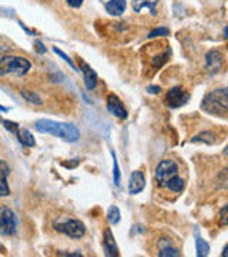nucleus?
Instances as JSON below:
<instances>
[{"mask_svg":"<svg viewBox=\"0 0 228 257\" xmlns=\"http://www.w3.org/2000/svg\"><path fill=\"white\" fill-rule=\"evenodd\" d=\"M36 47H37V50H39L40 53H46V47L43 46V43H42V42H39V40H37Z\"/></svg>","mask_w":228,"mask_h":257,"instance_id":"c756f323","label":"nucleus"},{"mask_svg":"<svg viewBox=\"0 0 228 257\" xmlns=\"http://www.w3.org/2000/svg\"><path fill=\"white\" fill-rule=\"evenodd\" d=\"M3 126H5V128H8L9 132H12V133H18L19 132V124L18 123H15V121H10V120H3Z\"/></svg>","mask_w":228,"mask_h":257,"instance_id":"bb28decb","label":"nucleus"},{"mask_svg":"<svg viewBox=\"0 0 228 257\" xmlns=\"http://www.w3.org/2000/svg\"><path fill=\"white\" fill-rule=\"evenodd\" d=\"M121 219V213L117 206H111L107 211V220L110 224H117Z\"/></svg>","mask_w":228,"mask_h":257,"instance_id":"412c9836","label":"nucleus"},{"mask_svg":"<svg viewBox=\"0 0 228 257\" xmlns=\"http://www.w3.org/2000/svg\"><path fill=\"white\" fill-rule=\"evenodd\" d=\"M147 92L157 94V93L161 92V89H160V86H148V87H147Z\"/></svg>","mask_w":228,"mask_h":257,"instance_id":"c85d7f7f","label":"nucleus"},{"mask_svg":"<svg viewBox=\"0 0 228 257\" xmlns=\"http://www.w3.org/2000/svg\"><path fill=\"white\" fill-rule=\"evenodd\" d=\"M111 156H113V179H114V184L117 187H120V184H121V173H120L119 162H117V157H116L114 150H111Z\"/></svg>","mask_w":228,"mask_h":257,"instance_id":"aec40b11","label":"nucleus"},{"mask_svg":"<svg viewBox=\"0 0 228 257\" xmlns=\"http://www.w3.org/2000/svg\"><path fill=\"white\" fill-rule=\"evenodd\" d=\"M195 248H197V256L198 257L208 256L210 246H208V243H207L205 240L201 239L198 236H197V239H195Z\"/></svg>","mask_w":228,"mask_h":257,"instance_id":"a211bd4d","label":"nucleus"},{"mask_svg":"<svg viewBox=\"0 0 228 257\" xmlns=\"http://www.w3.org/2000/svg\"><path fill=\"white\" fill-rule=\"evenodd\" d=\"M192 143H205V145H214L217 142V136L212 132H202L200 135H197L195 138H192Z\"/></svg>","mask_w":228,"mask_h":257,"instance_id":"f3484780","label":"nucleus"},{"mask_svg":"<svg viewBox=\"0 0 228 257\" xmlns=\"http://www.w3.org/2000/svg\"><path fill=\"white\" fill-rule=\"evenodd\" d=\"M190 99V94L185 92L182 87L177 86V87H173L170 89L167 94H165V103L168 107L171 109H177V107H181L182 104H185Z\"/></svg>","mask_w":228,"mask_h":257,"instance_id":"0eeeda50","label":"nucleus"},{"mask_svg":"<svg viewBox=\"0 0 228 257\" xmlns=\"http://www.w3.org/2000/svg\"><path fill=\"white\" fill-rule=\"evenodd\" d=\"M158 256L180 257L181 256V253H180V250H178V248H174V247H171V244H168V246H164V247H161L160 250H158Z\"/></svg>","mask_w":228,"mask_h":257,"instance_id":"4be33fe9","label":"nucleus"},{"mask_svg":"<svg viewBox=\"0 0 228 257\" xmlns=\"http://www.w3.org/2000/svg\"><path fill=\"white\" fill-rule=\"evenodd\" d=\"M16 136H18L19 143H20L22 146L33 147L35 145H36V140H35L33 135L29 132L28 128H19V132L16 133Z\"/></svg>","mask_w":228,"mask_h":257,"instance_id":"4468645a","label":"nucleus"},{"mask_svg":"<svg viewBox=\"0 0 228 257\" xmlns=\"http://www.w3.org/2000/svg\"><path fill=\"white\" fill-rule=\"evenodd\" d=\"M168 33H170V30H168L167 28H157L148 33V39H153V37H158V36H167Z\"/></svg>","mask_w":228,"mask_h":257,"instance_id":"393cba45","label":"nucleus"},{"mask_svg":"<svg viewBox=\"0 0 228 257\" xmlns=\"http://www.w3.org/2000/svg\"><path fill=\"white\" fill-rule=\"evenodd\" d=\"M30 67H32L30 62L22 56H3L0 60V76H6V74L23 76L30 70Z\"/></svg>","mask_w":228,"mask_h":257,"instance_id":"7ed1b4c3","label":"nucleus"},{"mask_svg":"<svg viewBox=\"0 0 228 257\" xmlns=\"http://www.w3.org/2000/svg\"><path fill=\"white\" fill-rule=\"evenodd\" d=\"M127 8L126 0H109L106 3V10L109 12L111 16H121Z\"/></svg>","mask_w":228,"mask_h":257,"instance_id":"ddd939ff","label":"nucleus"},{"mask_svg":"<svg viewBox=\"0 0 228 257\" xmlns=\"http://www.w3.org/2000/svg\"><path fill=\"white\" fill-rule=\"evenodd\" d=\"M158 0H133V9L136 13H140L141 9H148L151 12V15H155V6H157Z\"/></svg>","mask_w":228,"mask_h":257,"instance_id":"2eb2a0df","label":"nucleus"},{"mask_svg":"<svg viewBox=\"0 0 228 257\" xmlns=\"http://www.w3.org/2000/svg\"><path fill=\"white\" fill-rule=\"evenodd\" d=\"M221 256L222 257H228V244L224 247V250H222V253H221Z\"/></svg>","mask_w":228,"mask_h":257,"instance_id":"7c9ffc66","label":"nucleus"},{"mask_svg":"<svg viewBox=\"0 0 228 257\" xmlns=\"http://www.w3.org/2000/svg\"><path fill=\"white\" fill-rule=\"evenodd\" d=\"M178 177V166L171 159L161 160L155 169V180L163 187H168L170 183Z\"/></svg>","mask_w":228,"mask_h":257,"instance_id":"20e7f679","label":"nucleus"},{"mask_svg":"<svg viewBox=\"0 0 228 257\" xmlns=\"http://www.w3.org/2000/svg\"><path fill=\"white\" fill-rule=\"evenodd\" d=\"M146 187V177L143 175V172L136 170L133 172V175L130 177V182H128V193L130 194H138L144 190Z\"/></svg>","mask_w":228,"mask_h":257,"instance_id":"1a4fd4ad","label":"nucleus"},{"mask_svg":"<svg viewBox=\"0 0 228 257\" xmlns=\"http://www.w3.org/2000/svg\"><path fill=\"white\" fill-rule=\"evenodd\" d=\"M18 229V220L15 213L9 207H2V219H0V231L3 236H13Z\"/></svg>","mask_w":228,"mask_h":257,"instance_id":"423d86ee","label":"nucleus"},{"mask_svg":"<svg viewBox=\"0 0 228 257\" xmlns=\"http://www.w3.org/2000/svg\"><path fill=\"white\" fill-rule=\"evenodd\" d=\"M107 110H109L113 116L119 117V119L121 120L127 119V116H128L127 110H126V107H124L123 101L120 100L116 94H109V96H107Z\"/></svg>","mask_w":228,"mask_h":257,"instance_id":"6e6552de","label":"nucleus"},{"mask_svg":"<svg viewBox=\"0 0 228 257\" xmlns=\"http://www.w3.org/2000/svg\"><path fill=\"white\" fill-rule=\"evenodd\" d=\"M53 227L56 231L63 233L66 236L72 237V239H82L86 234V226L83 224V221L77 219H63V220H57L53 223Z\"/></svg>","mask_w":228,"mask_h":257,"instance_id":"39448f33","label":"nucleus"},{"mask_svg":"<svg viewBox=\"0 0 228 257\" xmlns=\"http://www.w3.org/2000/svg\"><path fill=\"white\" fill-rule=\"evenodd\" d=\"M80 70H82L83 77H84V84H86L87 90L96 89V86H97V73L84 60H80Z\"/></svg>","mask_w":228,"mask_h":257,"instance_id":"9d476101","label":"nucleus"},{"mask_svg":"<svg viewBox=\"0 0 228 257\" xmlns=\"http://www.w3.org/2000/svg\"><path fill=\"white\" fill-rule=\"evenodd\" d=\"M53 52H55V53H56V55H57V56H60V57L63 59L64 62H66V63L70 64V67H72V69H74L76 72H79V69L76 67V64L73 63V60H72V59H70L69 56L66 55L64 52H62V50H60V49H57V47H53Z\"/></svg>","mask_w":228,"mask_h":257,"instance_id":"b1692460","label":"nucleus"},{"mask_svg":"<svg viewBox=\"0 0 228 257\" xmlns=\"http://www.w3.org/2000/svg\"><path fill=\"white\" fill-rule=\"evenodd\" d=\"M219 224H222V226H228V204L227 206H224L221 210H219Z\"/></svg>","mask_w":228,"mask_h":257,"instance_id":"a878e982","label":"nucleus"},{"mask_svg":"<svg viewBox=\"0 0 228 257\" xmlns=\"http://www.w3.org/2000/svg\"><path fill=\"white\" fill-rule=\"evenodd\" d=\"M201 109L210 114H225L228 113V87L212 90L204 96Z\"/></svg>","mask_w":228,"mask_h":257,"instance_id":"f03ea898","label":"nucleus"},{"mask_svg":"<svg viewBox=\"0 0 228 257\" xmlns=\"http://www.w3.org/2000/svg\"><path fill=\"white\" fill-rule=\"evenodd\" d=\"M224 36H228V28H225V30H224Z\"/></svg>","mask_w":228,"mask_h":257,"instance_id":"473e14b6","label":"nucleus"},{"mask_svg":"<svg viewBox=\"0 0 228 257\" xmlns=\"http://www.w3.org/2000/svg\"><path fill=\"white\" fill-rule=\"evenodd\" d=\"M35 128L39 133L52 135L55 138L67 142V143H74L80 139V130L72 123H62V121H55V120L42 119L37 120L35 123Z\"/></svg>","mask_w":228,"mask_h":257,"instance_id":"f257e3e1","label":"nucleus"},{"mask_svg":"<svg viewBox=\"0 0 228 257\" xmlns=\"http://www.w3.org/2000/svg\"><path fill=\"white\" fill-rule=\"evenodd\" d=\"M103 248H104V254L109 257L119 256V247L116 244V240L114 236L111 233V230L106 229L104 231V236H103Z\"/></svg>","mask_w":228,"mask_h":257,"instance_id":"9b49d317","label":"nucleus"},{"mask_svg":"<svg viewBox=\"0 0 228 257\" xmlns=\"http://www.w3.org/2000/svg\"><path fill=\"white\" fill-rule=\"evenodd\" d=\"M66 2H67V5H69L70 8L79 9V8H82L83 6V2H84V0H66Z\"/></svg>","mask_w":228,"mask_h":257,"instance_id":"cd10ccee","label":"nucleus"},{"mask_svg":"<svg viewBox=\"0 0 228 257\" xmlns=\"http://www.w3.org/2000/svg\"><path fill=\"white\" fill-rule=\"evenodd\" d=\"M224 155H225V156L228 157V146L225 147V149H224Z\"/></svg>","mask_w":228,"mask_h":257,"instance_id":"2f4dec72","label":"nucleus"},{"mask_svg":"<svg viewBox=\"0 0 228 257\" xmlns=\"http://www.w3.org/2000/svg\"><path fill=\"white\" fill-rule=\"evenodd\" d=\"M20 94H22V97H23V99H26V100H28L29 103H32V104H37V106H40V104H42V99L39 97V94H37V93L23 90Z\"/></svg>","mask_w":228,"mask_h":257,"instance_id":"5701e85b","label":"nucleus"},{"mask_svg":"<svg viewBox=\"0 0 228 257\" xmlns=\"http://www.w3.org/2000/svg\"><path fill=\"white\" fill-rule=\"evenodd\" d=\"M171 56V49H165V52L163 53V55L160 56H155V57H153L151 59V66L154 67V69H160L163 64L168 60V57Z\"/></svg>","mask_w":228,"mask_h":257,"instance_id":"6ab92c4d","label":"nucleus"},{"mask_svg":"<svg viewBox=\"0 0 228 257\" xmlns=\"http://www.w3.org/2000/svg\"><path fill=\"white\" fill-rule=\"evenodd\" d=\"M0 167H2V192H0V194H2L3 197H6V196H9L10 194L9 184H8L9 167L6 165V162H2V163H0Z\"/></svg>","mask_w":228,"mask_h":257,"instance_id":"dca6fc26","label":"nucleus"},{"mask_svg":"<svg viewBox=\"0 0 228 257\" xmlns=\"http://www.w3.org/2000/svg\"><path fill=\"white\" fill-rule=\"evenodd\" d=\"M222 64V55L218 50H210L205 55V67L210 72H217Z\"/></svg>","mask_w":228,"mask_h":257,"instance_id":"f8f14e48","label":"nucleus"}]
</instances>
